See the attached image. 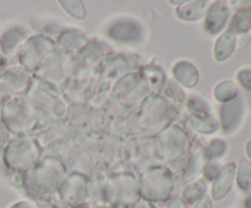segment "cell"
<instances>
[{"label": "cell", "instance_id": "5bb4252c", "mask_svg": "<svg viewBox=\"0 0 251 208\" xmlns=\"http://www.w3.org/2000/svg\"><path fill=\"white\" fill-rule=\"evenodd\" d=\"M173 76L179 85L185 88L195 87L199 82V71L190 61H178L173 66Z\"/></svg>", "mask_w": 251, "mask_h": 208}, {"label": "cell", "instance_id": "603a6c76", "mask_svg": "<svg viewBox=\"0 0 251 208\" xmlns=\"http://www.w3.org/2000/svg\"><path fill=\"white\" fill-rule=\"evenodd\" d=\"M226 152H227V144L223 139H215L207 144V147L203 151V156L207 163L210 162H215L216 159H220L225 157Z\"/></svg>", "mask_w": 251, "mask_h": 208}, {"label": "cell", "instance_id": "ac0fdd59", "mask_svg": "<svg viewBox=\"0 0 251 208\" xmlns=\"http://www.w3.org/2000/svg\"><path fill=\"white\" fill-rule=\"evenodd\" d=\"M215 98L220 103H229L233 99L238 97L239 92H238V87L233 81L230 80H225L221 81L220 83H217V86L215 87Z\"/></svg>", "mask_w": 251, "mask_h": 208}, {"label": "cell", "instance_id": "2e32d148", "mask_svg": "<svg viewBox=\"0 0 251 208\" xmlns=\"http://www.w3.org/2000/svg\"><path fill=\"white\" fill-rule=\"evenodd\" d=\"M208 1H185L176 9V16L183 21L195 22L202 19L208 10Z\"/></svg>", "mask_w": 251, "mask_h": 208}, {"label": "cell", "instance_id": "1f68e13d", "mask_svg": "<svg viewBox=\"0 0 251 208\" xmlns=\"http://www.w3.org/2000/svg\"><path fill=\"white\" fill-rule=\"evenodd\" d=\"M250 41H251L250 34H247V33L242 34V36H240V38H239V39H237V46H238V49H243V48H245V46H247L248 44L250 43Z\"/></svg>", "mask_w": 251, "mask_h": 208}, {"label": "cell", "instance_id": "9c48e42d", "mask_svg": "<svg viewBox=\"0 0 251 208\" xmlns=\"http://www.w3.org/2000/svg\"><path fill=\"white\" fill-rule=\"evenodd\" d=\"M53 48V43L44 37H33L26 42L20 51V63L25 68L32 69L36 66L44 53Z\"/></svg>", "mask_w": 251, "mask_h": 208}, {"label": "cell", "instance_id": "4dcf8cb0", "mask_svg": "<svg viewBox=\"0 0 251 208\" xmlns=\"http://www.w3.org/2000/svg\"><path fill=\"white\" fill-rule=\"evenodd\" d=\"M194 208H213L212 201H211V198L208 197V196H203L202 198H200V200L196 202L195 207Z\"/></svg>", "mask_w": 251, "mask_h": 208}, {"label": "cell", "instance_id": "3957f363", "mask_svg": "<svg viewBox=\"0 0 251 208\" xmlns=\"http://www.w3.org/2000/svg\"><path fill=\"white\" fill-rule=\"evenodd\" d=\"M1 121L7 131L24 132L32 125V109L28 102L21 97H15L7 100L1 110Z\"/></svg>", "mask_w": 251, "mask_h": 208}, {"label": "cell", "instance_id": "d590c367", "mask_svg": "<svg viewBox=\"0 0 251 208\" xmlns=\"http://www.w3.org/2000/svg\"><path fill=\"white\" fill-rule=\"evenodd\" d=\"M2 64H4V55H2V53L0 51V66H1Z\"/></svg>", "mask_w": 251, "mask_h": 208}, {"label": "cell", "instance_id": "d4e9b609", "mask_svg": "<svg viewBox=\"0 0 251 208\" xmlns=\"http://www.w3.org/2000/svg\"><path fill=\"white\" fill-rule=\"evenodd\" d=\"M188 109L189 112L193 114V116L195 117H202L211 115L210 113V107H208L207 102L203 100L200 97H190L188 100Z\"/></svg>", "mask_w": 251, "mask_h": 208}, {"label": "cell", "instance_id": "83f0119b", "mask_svg": "<svg viewBox=\"0 0 251 208\" xmlns=\"http://www.w3.org/2000/svg\"><path fill=\"white\" fill-rule=\"evenodd\" d=\"M238 81L243 87L251 91V69H242L238 72Z\"/></svg>", "mask_w": 251, "mask_h": 208}, {"label": "cell", "instance_id": "ba28073f", "mask_svg": "<svg viewBox=\"0 0 251 208\" xmlns=\"http://www.w3.org/2000/svg\"><path fill=\"white\" fill-rule=\"evenodd\" d=\"M107 33L110 38L117 42L132 43V42H139L144 37V28L135 20L120 19L109 26Z\"/></svg>", "mask_w": 251, "mask_h": 208}, {"label": "cell", "instance_id": "484cf974", "mask_svg": "<svg viewBox=\"0 0 251 208\" xmlns=\"http://www.w3.org/2000/svg\"><path fill=\"white\" fill-rule=\"evenodd\" d=\"M59 4L61 5L64 10L70 15L71 17L77 20H83L86 16H87V11H86V7L83 6V4L78 0L76 1H59Z\"/></svg>", "mask_w": 251, "mask_h": 208}, {"label": "cell", "instance_id": "cb8c5ba5", "mask_svg": "<svg viewBox=\"0 0 251 208\" xmlns=\"http://www.w3.org/2000/svg\"><path fill=\"white\" fill-rule=\"evenodd\" d=\"M237 184L239 188L244 192L251 191V163L248 161H242L238 168Z\"/></svg>", "mask_w": 251, "mask_h": 208}, {"label": "cell", "instance_id": "7a4b0ae2", "mask_svg": "<svg viewBox=\"0 0 251 208\" xmlns=\"http://www.w3.org/2000/svg\"><path fill=\"white\" fill-rule=\"evenodd\" d=\"M173 186L171 171L164 166H153L142 175L140 191L146 200L162 202L169 197Z\"/></svg>", "mask_w": 251, "mask_h": 208}, {"label": "cell", "instance_id": "52a82bcc", "mask_svg": "<svg viewBox=\"0 0 251 208\" xmlns=\"http://www.w3.org/2000/svg\"><path fill=\"white\" fill-rule=\"evenodd\" d=\"M245 114L244 100L238 95L232 102L226 103L221 107V124L225 134L232 135L242 125Z\"/></svg>", "mask_w": 251, "mask_h": 208}, {"label": "cell", "instance_id": "30bf717a", "mask_svg": "<svg viewBox=\"0 0 251 208\" xmlns=\"http://www.w3.org/2000/svg\"><path fill=\"white\" fill-rule=\"evenodd\" d=\"M229 7L223 1H216L208 7L206 12V19L203 28L211 36L221 33L227 24L229 19Z\"/></svg>", "mask_w": 251, "mask_h": 208}, {"label": "cell", "instance_id": "e575fe53", "mask_svg": "<svg viewBox=\"0 0 251 208\" xmlns=\"http://www.w3.org/2000/svg\"><path fill=\"white\" fill-rule=\"evenodd\" d=\"M245 207L247 208H251V196L249 198H248L247 201H245Z\"/></svg>", "mask_w": 251, "mask_h": 208}, {"label": "cell", "instance_id": "6da1fadb", "mask_svg": "<svg viewBox=\"0 0 251 208\" xmlns=\"http://www.w3.org/2000/svg\"><path fill=\"white\" fill-rule=\"evenodd\" d=\"M38 143L29 137H16L7 143L2 152L5 165L15 171H25L38 161Z\"/></svg>", "mask_w": 251, "mask_h": 208}, {"label": "cell", "instance_id": "d6a6232c", "mask_svg": "<svg viewBox=\"0 0 251 208\" xmlns=\"http://www.w3.org/2000/svg\"><path fill=\"white\" fill-rule=\"evenodd\" d=\"M10 208H37L36 205L29 201H19V202L14 203Z\"/></svg>", "mask_w": 251, "mask_h": 208}, {"label": "cell", "instance_id": "9a60e30c", "mask_svg": "<svg viewBox=\"0 0 251 208\" xmlns=\"http://www.w3.org/2000/svg\"><path fill=\"white\" fill-rule=\"evenodd\" d=\"M27 31L21 26H14L7 29L0 38V49L4 54H14L20 46L26 41Z\"/></svg>", "mask_w": 251, "mask_h": 208}, {"label": "cell", "instance_id": "8fae6325", "mask_svg": "<svg viewBox=\"0 0 251 208\" xmlns=\"http://www.w3.org/2000/svg\"><path fill=\"white\" fill-rule=\"evenodd\" d=\"M235 173H237V164L234 162H229L220 169L211 188V196L213 201L223 200L229 193L234 184Z\"/></svg>", "mask_w": 251, "mask_h": 208}, {"label": "cell", "instance_id": "4fadbf2b", "mask_svg": "<svg viewBox=\"0 0 251 208\" xmlns=\"http://www.w3.org/2000/svg\"><path fill=\"white\" fill-rule=\"evenodd\" d=\"M61 195H63L64 200H66L71 205L76 206L82 203L86 195L85 179L76 174L69 176L61 188Z\"/></svg>", "mask_w": 251, "mask_h": 208}, {"label": "cell", "instance_id": "e0dca14e", "mask_svg": "<svg viewBox=\"0 0 251 208\" xmlns=\"http://www.w3.org/2000/svg\"><path fill=\"white\" fill-rule=\"evenodd\" d=\"M237 46V37L234 33L227 31L218 37L215 44V59L218 63L226 61L232 56Z\"/></svg>", "mask_w": 251, "mask_h": 208}, {"label": "cell", "instance_id": "7c38bea8", "mask_svg": "<svg viewBox=\"0 0 251 208\" xmlns=\"http://www.w3.org/2000/svg\"><path fill=\"white\" fill-rule=\"evenodd\" d=\"M110 195L113 196L114 201L123 206L132 205L139 200V191H137L136 184L129 175H122L115 179V183L112 184Z\"/></svg>", "mask_w": 251, "mask_h": 208}, {"label": "cell", "instance_id": "44dd1931", "mask_svg": "<svg viewBox=\"0 0 251 208\" xmlns=\"http://www.w3.org/2000/svg\"><path fill=\"white\" fill-rule=\"evenodd\" d=\"M190 126L194 131L199 132V134H205L210 135L212 132L217 131L218 129V122L212 115H207V116L202 117H195L193 116L190 120Z\"/></svg>", "mask_w": 251, "mask_h": 208}, {"label": "cell", "instance_id": "8992f818", "mask_svg": "<svg viewBox=\"0 0 251 208\" xmlns=\"http://www.w3.org/2000/svg\"><path fill=\"white\" fill-rule=\"evenodd\" d=\"M64 166L61 165L60 162L58 161H44L42 165L34 173V179H36V185L41 190L51 191L58 187L59 183L64 176Z\"/></svg>", "mask_w": 251, "mask_h": 208}, {"label": "cell", "instance_id": "7402d4cb", "mask_svg": "<svg viewBox=\"0 0 251 208\" xmlns=\"http://www.w3.org/2000/svg\"><path fill=\"white\" fill-rule=\"evenodd\" d=\"M205 162L206 159L205 156H203V152H198L196 154H194L190 161L188 162V165H186L185 171H184V180L186 183H191V180H194L201 173L203 165H205Z\"/></svg>", "mask_w": 251, "mask_h": 208}, {"label": "cell", "instance_id": "836d02e7", "mask_svg": "<svg viewBox=\"0 0 251 208\" xmlns=\"http://www.w3.org/2000/svg\"><path fill=\"white\" fill-rule=\"evenodd\" d=\"M247 153L248 156H249V158L251 159V139L247 142Z\"/></svg>", "mask_w": 251, "mask_h": 208}, {"label": "cell", "instance_id": "4316f807", "mask_svg": "<svg viewBox=\"0 0 251 208\" xmlns=\"http://www.w3.org/2000/svg\"><path fill=\"white\" fill-rule=\"evenodd\" d=\"M218 171H220V165L215 162H210V163L206 164V166L203 168V175H205L206 181L215 180V178L217 176Z\"/></svg>", "mask_w": 251, "mask_h": 208}, {"label": "cell", "instance_id": "277c9868", "mask_svg": "<svg viewBox=\"0 0 251 208\" xmlns=\"http://www.w3.org/2000/svg\"><path fill=\"white\" fill-rule=\"evenodd\" d=\"M28 76L21 68L0 71V103L12 95L21 94L28 87Z\"/></svg>", "mask_w": 251, "mask_h": 208}, {"label": "cell", "instance_id": "f546056e", "mask_svg": "<svg viewBox=\"0 0 251 208\" xmlns=\"http://www.w3.org/2000/svg\"><path fill=\"white\" fill-rule=\"evenodd\" d=\"M166 208H188V206L184 202L183 198L178 197V196H174V197H172L168 201Z\"/></svg>", "mask_w": 251, "mask_h": 208}, {"label": "cell", "instance_id": "5b68a950", "mask_svg": "<svg viewBox=\"0 0 251 208\" xmlns=\"http://www.w3.org/2000/svg\"><path fill=\"white\" fill-rule=\"evenodd\" d=\"M162 146L166 157L171 161H176L185 156L189 151V137L179 127H171L162 135Z\"/></svg>", "mask_w": 251, "mask_h": 208}, {"label": "cell", "instance_id": "f1b7e54d", "mask_svg": "<svg viewBox=\"0 0 251 208\" xmlns=\"http://www.w3.org/2000/svg\"><path fill=\"white\" fill-rule=\"evenodd\" d=\"M9 142V131H7L4 122L0 120V151H4Z\"/></svg>", "mask_w": 251, "mask_h": 208}, {"label": "cell", "instance_id": "ffe728a7", "mask_svg": "<svg viewBox=\"0 0 251 208\" xmlns=\"http://www.w3.org/2000/svg\"><path fill=\"white\" fill-rule=\"evenodd\" d=\"M206 190H207V181L205 179H199L193 183H189L183 191L184 202H198L200 198L205 196Z\"/></svg>", "mask_w": 251, "mask_h": 208}, {"label": "cell", "instance_id": "d6986e66", "mask_svg": "<svg viewBox=\"0 0 251 208\" xmlns=\"http://www.w3.org/2000/svg\"><path fill=\"white\" fill-rule=\"evenodd\" d=\"M251 29V5L238 11L233 17L228 31L232 33H245Z\"/></svg>", "mask_w": 251, "mask_h": 208}]
</instances>
